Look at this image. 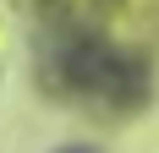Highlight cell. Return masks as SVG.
<instances>
[{"label":"cell","mask_w":159,"mask_h":153,"mask_svg":"<svg viewBox=\"0 0 159 153\" xmlns=\"http://www.w3.org/2000/svg\"><path fill=\"white\" fill-rule=\"evenodd\" d=\"M66 60V82L71 88H88L99 98H110V104H132V98H143V66L126 60L121 49L99 44V38H71L61 49Z\"/></svg>","instance_id":"6da1fadb"}]
</instances>
